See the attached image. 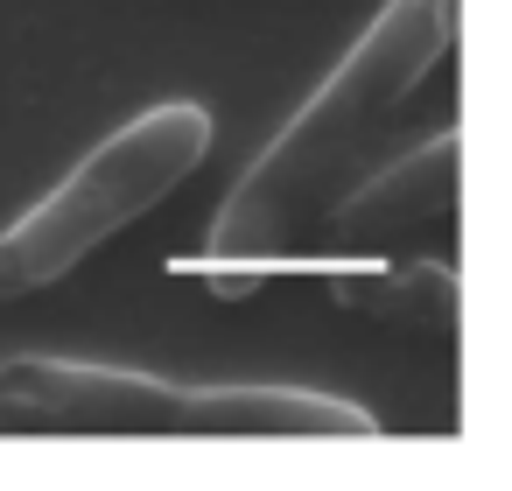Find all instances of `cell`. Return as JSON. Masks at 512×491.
<instances>
[{
    "mask_svg": "<svg viewBox=\"0 0 512 491\" xmlns=\"http://www.w3.org/2000/svg\"><path fill=\"white\" fill-rule=\"evenodd\" d=\"M211 155V113L190 99L134 113L120 134H106L36 211H22L0 232V302H22L71 267H85L106 239H120L134 218H148L162 197H176Z\"/></svg>",
    "mask_w": 512,
    "mask_h": 491,
    "instance_id": "2",
    "label": "cell"
},
{
    "mask_svg": "<svg viewBox=\"0 0 512 491\" xmlns=\"http://www.w3.org/2000/svg\"><path fill=\"white\" fill-rule=\"evenodd\" d=\"M176 393L134 365L92 358H8L0 435H176Z\"/></svg>",
    "mask_w": 512,
    "mask_h": 491,
    "instance_id": "3",
    "label": "cell"
},
{
    "mask_svg": "<svg viewBox=\"0 0 512 491\" xmlns=\"http://www.w3.org/2000/svg\"><path fill=\"white\" fill-rule=\"evenodd\" d=\"M456 197H463V141L456 134H428L414 155L386 162L358 190H337L316 225L330 232L337 253H372V246H393V239L449 218Z\"/></svg>",
    "mask_w": 512,
    "mask_h": 491,
    "instance_id": "4",
    "label": "cell"
},
{
    "mask_svg": "<svg viewBox=\"0 0 512 491\" xmlns=\"http://www.w3.org/2000/svg\"><path fill=\"white\" fill-rule=\"evenodd\" d=\"M176 435H379V421L302 386H183Z\"/></svg>",
    "mask_w": 512,
    "mask_h": 491,
    "instance_id": "5",
    "label": "cell"
},
{
    "mask_svg": "<svg viewBox=\"0 0 512 491\" xmlns=\"http://www.w3.org/2000/svg\"><path fill=\"white\" fill-rule=\"evenodd\" d=\"M449 43H456V0H386L372 29L351 43V57L316 85V99L232 183V197L211 218V260L218 267L281 260L344 190V176L379 141V127L449 57Z\"/></svg>",
    "mask_w": 512,
    "mask_h": 491,
    "instance_id": "1",
    "label": "cell"
}]
</instances>
